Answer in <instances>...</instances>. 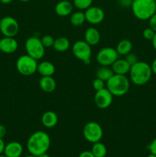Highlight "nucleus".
Wrapping results in <instances>:
<instances>
[{"mask_svg": "<svg viewBox=\"0 0 156 157\" xmlns=\"http://www.w3.org/2000/svg\"><path fill=\"white\" fill-rule=\"evenodd\" d=\"M26 146L30 154L38 156L47 153L50 147V138L46 132L36 131L29 136Z\"/></svg>", "mask_w": 156, "mask_h": 157, "instance_id": "obj_1", "label": "nucleus"}, {"mask_svg": "<svg viewBox=\"0 0 156 157\" xmlns=\"http://www.w3.org/2000/svg\"><path fill=\"white\" fill-rule=\"evenodd\" d=\"M128 74L133 84L137 86H142L150 81L153 73L150 64L145 61H139L131 66Z\"/></svg>", "mask_w": 156, "mask_h": 157, "instance_id": "obj_2", "label": "nucleus"}, {"mask_svg": "<svg viewBox=\"0 0 156 157\" xmlns=\"http://www.w3.org/2000/svg\"><path fill=\"white\" fill-rule=\"evenodd\" d=\"M132 11L136 18L148 20L156 12V2L154 0H132Z\"/></svg>", "mask_w": 156, "mask_h": 157, "instance_id": "obj_3", "label": "nucleus"}, {"mask_svg": "<svg viewBox=\"0 0 156 157\" xmlns=\"http://www.w3.org/2000/svg\"><path fill=\"white\" fill-rule=\"evenodd\" d=\"M106 88L115 97H121L128 92L130 87V82L126 75L114 74L106 82Z\"/></svg>", "mask_w": 156, "mask_h": 157, "instance_id": "obj_4", "label": "nucleus"}, {"mask_svg": "<svg viewBox=\"0 0 156 157\" xmlns=\"http://www.w3.org/2000/svg\"><path fill=\"white\" fill-rule=\"evenodd\" d=\"M38 61L28 55L20 56L16 61V69L24 76H31L37 71Z\"/></svg>", "mask_w": 156, "mask_h": 157, "instance_id": "obj_5", "label": "nucleus"}, {"mask_svg": "<svg viewBox=\"0 0 156 157\" xmlns=\"http://www.w3.org/2000/svg\"><path fill=\"white\" fill-rule=\"evenodd\" d=\"M26 53L35 60H40L44 56L45 48L43 45L41 40L35 36L28 38L24 44Z\"/></svg>", "mask_w": 156, "mask_h": 157, "instance_id": "obj_6", "label": "nucleus"}, {"mask_svg": "<svg viewBox=\"0 0 156 157\" xmlns=\"http://www.w3.org/2000/svg\"><path fill=\"white\" fill-rule=\"evenodd\" d=\"M83 134L86 140L91 144H94L101 140L103 136V130L98 123L90 121L84 127Z\"/></svg>", "mask_w": 156, "mask_h": 157, "instance_id": "obj_7", "label": "nucleus"}, {"mask_svg": "<svg viewBox=\"0 0 156 157\" xmlns=\"http://www.w3.org/2000/svg\"><path fill=\"white\" fill-rule=\"evenodd\" d=\"M72 52L73 55L84 64H89L90 62V57L92 55L91 46L84 40L76 41L73 44Z\"/></svg>", "mask_w": 156, "mask_h": 157, "instance_id": "obj_8", "label": "nucleus"}, {"mask_svg": "<svg viewBox=\"0 0 156 157\" xmlns=\"http://www.w3.org/2000/svg\"><path fill=\"white\" fill-rule=\"evenodd\" d=\"M0 32L4 36L15 37L19 32V24L13 17L5 16L0 21Z\"/></svg>", "mask_w": 156, "mask_h": 157, "instance_id": "obj_9", "label": "nucleus"}, {"mask_svg": "<svg viewBox=\"0 0 156 157\" xmlns=\"http://www.w3.org/2000/svg\"><path fill=\"white\" fill-rule=\"evenodd\" d=\"M119 54L116 48L105 47L100 49L96 55V61L101 66H111L119 58Z\"/></svg>", "mask_w": 156, "mask_h": 157, "instance_id": "obj_10", "label": "nucleus"}, {"mask_svg": "<svg viewBox=\"0 0 156 157\" xmlns=\"http://www.w3.org/2000/svg\"><path fill=\"white\" fill-rule=\"evenodd\" d=\"M113 95L106 88L101 89L96 91L94 95V103L99 109H106L113 103Z\"/></svg>", "mask_w": 156, "mask_h": 157, "instance_id": "obj_11", "label": "nucleus"}, {"mask_svg": "<svg viewBox=\"0 0 156 157\" xmlns=\"http://www.w3.org/2000/svg\"><path fill=\"white\" fill-rule=\"evenodd\" d=\"M86 21L91 25H99L105 18L104 11L98 6H90L85 10Z\"/></svg>", "mask_w": 156, "mask_h": 157, "instance_id": "obj_12", "label": "nucleus"}, {"mask_svg": "<svg viewBox=\"0 0 156 157\" xmlns=\"http://www.w3.org/2000/svg\"><path fill=\"white\" fill-rule=\"evenodd\" d=\"M18 44L15 37L4 36L0 39V50L2 53L12 54L17 51Z\"/></svg>", "mask_w": 156, "mask_h": 157, "instance_id": "obj_13", "label": "nucleus"}, {"mask_svg": "<svg viewBox=\"0 0 156 157\" xmlns=\"http://www.w3.org/2000/svg\"><path fill=\"white\" fill-rule=\"evenodd\" d=\"M3 153L7 157H20L23 153V147L19 142L12 141L6 144Z\"/></svg>", "mask_w": 156, "mask_h": 157, "instance_id": "obj_14", "label": "nucleus"}, {"mask_svg": "<svg viewBox=\"0 0 156 157\" xmlns=\"http://www.w3.org/2000/svg\"><path fill=\"white\" fill-rule=\"evenodd\" d=\"M73 11V4L68 0H62L55 6V12L61 17L70 15Z\"/></svg>", "mask_w": 156, "mask_h": 157, "instance_id": "obj_15", "label": "nucleus"}, {"mask_svg": "<svg viewBox=\"0 0 156 157\" xmlns=\"http://www.w3.org/2000/svg\"><path fill=\"white\" fill-rule=\"evenodd\" d=\"M130 67L131 65L127 62L125 58L124 59L118 58L111 65V68L113 69L114 74L116 75H126L127 74L129 73Z\"/></svg>", "mask_w": 156, "mask_h": 157, "instance_id": "obj_16", "label": "nucleus"}, {"mask_svg": "<svg viewBox=\"0 0 156 157\" xmlns=\"http://www.w3.org/2000/svg\"><path fill=\"white\" fill-rule=\"evenodd\" d=\"M100 38V33L94 27L88 28L84 33V41H87L90 46H94L99 44Z\"/></svg>", "mask_w": 156, "mask_h": 157, "instance_id": "obj_17", "label": "nucleus"}, {"mask_svg": "<svg viewBox=\"0 0 156 157\" xmlns=\"http://www.w3.org/2000/svg\"><path fill=\"white\" fill-rule=\"evenodd\" d=\"M39 86L45 93H52L56 89L57 83L52 76L41 77L39 81Z\"/></svg>", "mask_w": 156, "mask_h": 157, "instance_id": "obj_18", "label": "nucleus"}, {"mask_svg": "<svg viewBox=\"0 0 156 157\" xmlns=\"http://www.w3.org/2000/svg\"><path fill=\"white\" fill-rule=\"evenodd\" d=\"M37 71L41 75V77L53 76L55 73V66L50 61H41L38 64Z\"/></svg>", "mask_w": 156, "mask_h": 157, "instance_id": "obj_19", "label": "nucleus"}, {"mask_svg": "<svg viewBox=\"0 0 156 157\" xmlns=\"http://www.w3.org/2000/svg\"><path fill=\"white\" fill-rule=\"evenodd\" d=\"M58 122V117L55 112L48 110L43 113L41 116V123L43 126L47 128H52L57 125Z\"/></svg>", "mask_w": 156, "mask_h": 157, "instance_id": "obj_20", "label": "nucleus"}, {"mask_svg": "<svg viewBox=\"0 0 156 157\" xmlns=\"http://www.w3.org/2000/svg\"><path fill=\"white\" fill-rule=\"evenodd\" d=\"M132 49V43L128 39H122L119 41L116 48V50L119 55H126L130 53Z\"/></svg>", "mask_w": 156, "mask_h": 157, "instance_id": "obj_21", "label": "nucleus"}, {"mask_svg": "<svg viewBox=\"0 0 156 157\" xmlns=\"http://www.w3.org/2000/svg\"><path fill=\"white\" fill-rule=\"evenodd\" d=\"M70 47V42L66 37H59L56 38L54 42L53 48L58 52H64L68 50Z\"/></svg>", "mask_w": 156, "mask_h": 157, "instance_id": "obj_22", "label": "nucleus"}, {"mask_svg": "<svg viewBox=\"0 0 156 157\" xmlns=\"http://www.w3.org/2000/svg\"><path fill=\"white\" fill-rule=\"evenodd\" d=\"M96 75V78H99V79L106 82L114 75V72H113V69L107 67V66H101L99 68L97 69Z\"/></svg>", "mask_w": 156, "mask_h": 157, "instance_id": "obj_23", "label": "nucleus"}, {"mask_svg": "<svg viewBox=\"0 0 156 157\" xmlns=\"http://www.w3.org/2000/svg\"><path fill=\"white\" fill-rule=\"evenodd\" d=\"M91 152L95 157H105L106 156L107 149L100 141L93 144Z\"/></svg>", "mask_w": 156, "mask_h": 157, "instance_id": "obj_24", "label": "nucleus"}, {"mask_svg": "<svg viewBox=\"0 0 156 157\" xmlns=\"http://www.w3.org/2000/svg\"><path fill=\"white\" fill-rule=\"evenodd\" d=\"M70 23L74 26H81L86 21L85 14L82 11L73 12L70 18Z\"/></svg>", "mask_w": 156, "mask_h": 157, "instance_id": "obj_25", "label": "nucleus"}, {"mask_svg": "<svg viewBox=\"0 0 156 157\" xmlns=\"http://www.w3.org/2000/svg\"><path fill=\"white\" fill-rule=\"evenodd\" d=\"M73 4L80 10H87L88 8L92 6L93 0H73Z\"/></svg>", "mask_w": 156, "mask_h": 157, "instance_id": "obj_26", "label": "nucleus"}, {"mask_svg": "<svg viewBox=\"0 0 156 157\" xmlns=\"http://www.w3.org/2000/svg\"><path fill=\"white\" fill-rule=\"evenodd\" d=\"M41 42H42L43 45L44 46L45 48H47L53 47L54 42V38L50 35H45L41 38Z\"/></svg>", "mask_w": 156, "mask_h": 157, "instance_id": "obj_27", "label": "nucleus"}, {"mask_svg": "<svg viewBox=\"0 0 156 157\" xmlns=\"http://www.w3.org/2000/svg\"><path fill=\"white\" fill-rule=\"evenodd\" d=\"M93 87L96 91L101 90L105 87V81L98 78H95L93 81Z\"/></svg>", "mask_w": 156, "mask_h": 157, "instance_id": "obj_28", "label": "nucleus"}, {"mask_svg": "<svg viewBox=\"0 0 156 157\" xmlns=\"http://www.w3.org/2000/svg\"><path fill=\"white\" fill-rule=\"evenodd\" d=\"M154 34H155V32H154V30H152L151 28L148 27L144 29L143 32H142V36H143V38H145V39L151 41L153 37H154Z\"/></svg>", "mask_w": 156, "mask_h": 157, "instance_id": "obj_29", "label": "nucleus"}, {"mask_svg": "<svg viewBox=\"0 0 156 157\" xmlns=\"http://www.w3.org/2000/svg\"><path fill=\"white\" fill-rule=\"evenodd\" d=\"M125 59L126 60L127 62H128L131 66L133 65V64H135L136 62L139 61H138L137 55H136L135 53H132V52H130V53L127 54V55H125Z\"/></svg>", "mask_w": 156, "mask_h": 157, "instance_id": "obj_30", "label": "nucleus"}, {"mask_svg": "<svg viewBox=\"0 0 156 157\" xmlns=\"http://www.w3.org/2000/svg\"><path fill=\"white\" fill-rule=\"evenodd\" d=\"M149 21V28L156 32V12L148 19Z\"/></svg>", "mask_w": 156, "mask_h": 157, "instance_id": "obj_31", "label": "nucleus"}, {"mask_svg": "<svg viewBox=\"0 0 156 157\" xmlns=\"http://www.w3.org/2000/svg\"><path fill=\"white\" fill-rule=\"evenodd\" d=\"M148 150L151 154L156 155V137L151 142V144L148 145Z\"/></svg>", "mask_w": 156, "mask_h": 157, "instance_id": "obj_32", "label": "nucleus"}, {"mask_svg": "<svg viewBox=\"0 0 156 157\" xmlns=\"http://www.w3.org/2000/svg\"><path fill=\"white\" fill-rule=\"evenodd\" d=\"M6 133H7L6 127L4 125H2V124H0V138L3 139L6 136Z\"/></svg>", "mask_w": 156, "mask_h": 157, "instance_id": "obj_33", "label": "nucleus"}, {"mask_svg": "<svg viewBox=\"0 0 156 157\" xmlns=\"http://www.w3.org/2000/svg\"><path fill=\"white\" fill-rule=\"evenodd\" d=\"M78 157H95V156H93V154L92 153L91 151L85 150V151L82 152V153L78 156Z\"/></svg>", "mask_w": 156, "mask_h": 157, "instance_id": "obj_34", "label": "nucleus"}, {"mask_svg": "<svg viewBox=\"0 0 156 157\" xmlns=\"http://www.w3.org/2000/svg\"><path fill=\"white\" fill-rule=\"evenodd\" d=\"M119 4L122 6H131L132 2V0H119Z\"/></svg>", "mask_w": 156, "mask_h": 157, "instance_id": "obj_35", "label": "nucleus"}, {"mask_svg": "<svg viewBox=\"0 0 156 157\" xmlns=\"http://www.w3.org/2000/svg\"><path fill=\"white\" fill-rule=\"evenodd\" d=\"M5 147H6V144H5L4 140H3V139L0 138V155L4 153Z\"/></svg>", "mask_w": 156, "mask_h": 157, "instance_id": "obj_36", "label": "nucleus"}, {"mask_svg": "<svg viewBox=\"0 0 156 157\" xmlns=\"http://www.w3.org/2000/svg\"><path fill=\"white\" fill-rule=\"evenodd\" d=\"M151 71H152V73L156 75V58H154V61H153L152 63H151Z\"/></svg>", "mask_w": 156, "mask_h": 157, "instance_id": "obj_37", "label": "nucleus"}, {"mask_svg": "<svg viewBox=\"0 0 156 157\" xmlns=\"http://www.w3.org/2000/svg\"><path fill=\"white\" fill-rule=\"evenodd\" d=\"M151 43H152L153 48H154V50L156 51V32H155V34H154V37H153L152 40H151Z\"/></svg>", "mask_w": 156, "mask_h": 157, "instance_id": "obj_38", "label": "nucleus"}, {"mask_svg": "<svg viewBox=\"0 0 156 157\" xmlns=\"http://www.w3.org/2000/svg\"><path fill=\"white\" fill-rule=\"evenodd\" d=\"M13 0H0V2H2V4H9L11 3Z\"/></svg>", "mask_w": 156, "mask_h": 157, "instance_id": "obj_39", "label": "nucleus"}, {"mask_svg": "<svg viewBox=\"0 0 156 157\" xmlns=\"http://www.w3.org/2000/svg\"><path fill=\"white\" fill-rule=\"evenodd\" d=\"M37 157H50V155H48L47 153H44V154L40 155V156H38Z\"/></svg>", "mask_w": 156, "mask_h": 157, "instance_id": "obj_40", "label": "nucleus"}, {"mask_svg": "<svg viewBox=\"0 0 156 157\" xmlns=\"http://www.w3.org/2000/svg\"><path fill=\"white\" fill-rule=\"evenodd\" d=\"M148 157H156V155H154V154H150V155H148Z\"/></svg>", "mask_w": 156, "mask_h": 157, "instance_id": "obj_41", "label": "nucleus"}, {"mask_svg": "<svg viewBox=\"0 0 156 157\" xmlns=\"http://www.w3.org/2000/svg\"><path fill=\"white\" fill-rule=\"evenodd\" d=\"M20 2H29L30 0H18Z\"/></svg>", "mask_w": 156, "mask_h": 157, "instance_id": "obj_42", "label": "nucleus"}, {"mask_svg": "<svg viewBox=\"0 0 156 157\" xmlns=\"http://www.w3.org/2000/svg\"><path fill=\"white\" fill-rule=\"evenodd\" d=\"M24 157H37V156H33V155L30 154V155H28V156H24Z\"/></svg>", "mask_w": 156, "mask_h": 157, "instance_id": "obj_43", "label": "nucleus"}, {"mask_svg": "<svg viewBox=\"0 0 156 157\" xmlns=\"http://www.w3.org/2000/svg\"><path fill=\"white\" fill-rule=\"evenodd\" d=\"M0 157H7L5 154H1L0 155Z\"/></svg>", "mask_w": 156, "mask_h": 157, "instance_id": "obj_44", "label": "nucleus"}, {"mask_svg": "<svg viewBox=\"0 0 156 157\" xmlns=\"http://www.w3.org/2000/svg\"><path fill=\"white\" fill-rule=\"evenodd\" d=\"M2 53V52H1V50H0V54H1Z\"/></svg>", "mask_w": 156, "mask_h": 157, "instance_id": "obj_45", "label": "nucleus"}, {"mask_svg": "<svg viewBox=\"0 0 156 157\" xmlns=\"http://www.w3.org/2000/svg\"><path fill=\"white\" fill-rule=\"evenodd\" d=\"M154 1H155V2H156V0H154Z\"/></svg>", "mask_w": 156, "mask_h": 157, "instance_id": "obj_46", "label": "nucleus"}, {"mask_svg": "<svg viewBox=\"0 0 156 157\" xmlns=\"http://www.w3.org/2000/svg\"><path fill=\"white\" fill-rule=\"evenodd\" d=\"M0 21H1V18H0Z\"/></svg>", "mask_w": 156, "mask_h": 157, "instance_id": "obj_47", "label": "nucleus"}]
</instances>
